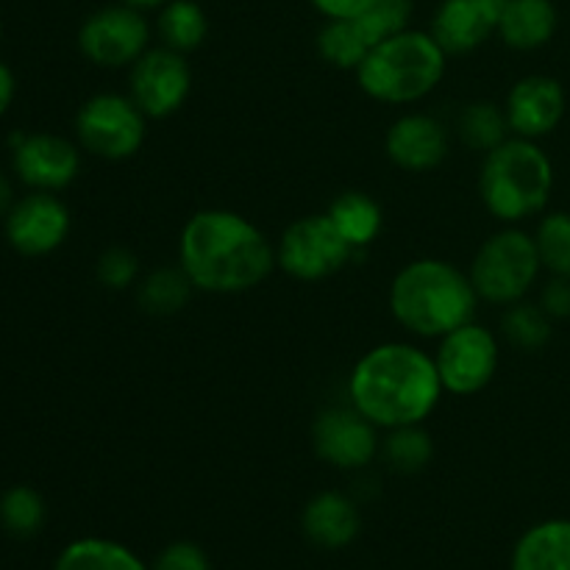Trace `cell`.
I'll use <instances>...</instances> for the list:
<instances>
[{
	"label": "cell",
	"mask_w": 570,
	"mask_h": 570,
	"mask_svg": "<svg viewBox=\"0 0 570 570\" xmlns=\"http://www.w3.org/2000/svg\"><path fill=\"white\" fill-rule=\"evenodd\" d=\"M14 95H17V78L11 72V67L6 61H0V117L11 109L14 104Z\"/></svg>",
	"instance_id": "cell-36"
},
{
	"label": "cell",
	"mask_w": 570,
	"mask_h": 570,
	"mask_svg": "<svg viewBox=\"0 0 570 570\" xmlns=\"http://www.w3.org/2000/svg\"><path fill=\"white\" fill-rule=\"evenodd\" d=\"M534 245L546 273L570 278V212H546L534 228Z\"/></svg>",
	"instance_id": "cell-30"
},
{
	"label": "cell",
	"mask_w": 570,
	"mask_h": 570,
	"mask_svg": "<svg viewBox=\"0 0 570 570\" xmlns=\"http://www.w3.org/2000/svg\"><path fill=\"white\" fill-rule=\"evenodd\" d=\"M456 131H460L462 142L473 150L499 148L504 139L512 137L510 122H507L504 106L493 104V100H473L462 109L460 120H456Z\"/></svg>",
	"instance_id": "cell-26"
},
{
	"label": "cell",
	"mask_w": 570,
	"mask_h": 570,
	"mask_svg": "<svg viewBox=\"0 0 570 570\" xmlns=\"http://www.w3.org/2000/svg\"><path fill=\"white\" fill-rule=\"evenodd\" d=\"M499 337L476 321L440 337L432 356L445 393L476 395L488 390L499 373Z\"/></svg>",
	"instance_id": "cell-9"
},
{
	"label": "cell",
	"mask_w": 570,
	"mask_h": 570,
	"mask_svg": "<svg viewBox=\"0 0 570 570\" xmlns=\"http://www.w3.org/2000/svg\"><path fill=\"white\" fill-rule=\"evenodd\" d=\"M50 570H150V566L117 540L78 538L59 551Z\"/></svg>",
	"instance_id": "cell-22"
},
{
	"label": "cell",
	"mask_w": 570,
	"mask_h": 570,
	"mask_svg": "<svg viewBox=\"0 0 570 570\" xmlns=\"http://www.w3.org/2000/svg\"><path fill=\"white\" fill-rule=\"evenodd\" d=\"M501 334L507 343L518 351H543L551 343L554 334V321L543 312L540 304H529V301H518V304L504 306L501 315Z\"/></svg>",
	"instance_id": "cell-28"
},
{
	"label": "cell",
	"mask_w": 570,
	"mask_h": 570,
	"mask_svg": "<svg viewBox=\"0 0 570 570\" xmlns=\"http://www.w3.org/2000/svg\"><path fill=\"white\" fill-rule=\"evenodd\" d=\"M382 429L373 426L351 404L328 406L312 423V445L317 460L337 471H365L382 454Z\"/></svg>",
	"instance_id": "cell-13"
},
{
	"label": "cell",
	"mask_w": 570,
	"mask_h": 570,
	"mask_svg": "<svg viewBox=\"0 0 570 570\" xmlns=\"http://www.w3.org/2000/svg\"><path fill=\"white\" fill-rule=\"evenodd\" d=\"M443 393L434 356L399 340L365 351L348 376V404L382 432L423 423Z\"/></svg>",
	"instance_id": "cell-2"
},
{
	"label": "cell",
	"mask_w": 570,
	"mask_h": 570,
	"mask_svg": "<svg viewBox=\"0 0 570 570\" xmlns=\"http://www.w3.org/2000/svg\"><path fill=\"white\" fill-rule=\"evenodd\" d=\"M195 287L187 273L178 267H156L145 278L137 282V304L139 309L154 317H170L181 312L193 298Z\"/></svg>",
	"instance_id": "cell-24"
},
{
	"label": "cell",
	"mask_w": 570,
	"mask_h": 570,
	"mask_svg": "<svg viewBox=\"0 0 570 570\" xmlns=\"http://www.w3.org/2000/svg\"><path fill=\"white\" fill-rule=\"evenodd\" d=\"M390 165L404 173H429L449 156V128L426 111H406L384 134Z\"/></svg>",
	"instance_id": "cell-17"
},
{
	"label": "cell",
	"mask_w": 570,
	"mask_h": 570,
	"mask_svg": "<svg viewBox=\"0 0 570 570\" xmlns=\"http://www.w3.org/2000/svg\"><path fill=\"white\" fill-rule=\"evenodd\" d=\"M156 33H159L165 48L178 50V53H193L206 42L209 20H206V11L200 9L198 0H170L159 9Z\"/></svg>",
	"instance_id": "cell-23"
},
{
	"label": "cell",
	"mask_w": 570,
	"mask_h": 570,
	"mask_svg": "<svg viewBox=\"0 0 570 570\" xmlns=\"http://www.w3.org/2000/svg\"><path fill=\"white\" fill-rule=\"evenodd\" d=\"M9 148L11 167L28 189L61 193L81 173V145L59 134L14 131Z\"/></svg>",
	"instance_id": "cell-12"
},
{
	"label": "cell",
	"mask_w": 570,
	"mask_h": 570,
	"mask_svg": "<svg viewBox=\"0 0 570 570\" xmlns=\"http://www.w3.org/2000/svg\"><path fill=\"white\" fill-rule=\"evenodd\" d=\"M11 204H14V189H11V181L6 178V173L0 170V220L9 215Z\"/></svg>",
	"instance_id": "cell-37"
},
{
	"label": "cell",
	"mask_w": 570,
	"mask_h": 570,
	"mask_svg": "<svg viewBox=\"0 0 570 570\" xmlns=\"http://www.w3.org/2000/svg\"><path fill=\"white\" fill-rule=\"evenodd\" d=\"M150 570H212V560L193 540H173L156 554Z\"/></svg>",
	"instance_id": "cell-33"
},
{
	"label": "cell",
	"mask_w": 570,
	"mask_h": 570,
	"mask_svg": "<svg viewBox=\"0 0 570 570\" xmlns=\"http://www.w3.org/2000/svg\"><path fill=\"white\" fill-rule=\"evenodd\" d=\"M540 306L551 321H570V278L551 276L540 293Z\"/></svg>",
	"instance_id": "cell-34"
},
{
	"label": "cell",
	"mask_w": 570,
	"mask_h": 570,
	"mask_svg": "<svg viewBox=\"0 0 570 570\" xmlns=\"http://www.w3.org/2000/svg\"><path fill=\"white\" fill-rule=\"evenodd\" d=\"M387 306L404 332L421 340H440L476 321L479 295L468 271L454 262L412 259L390 282Z\"/></svg>",
	"instance_id": "cell-3"
},
{
	"label": "cell",
	"mask_w": 570,
	"mask_h": 570,
	"mask_svg": "<svg viewBox=\"0 0 570 570\" xmlns=\"http://www.w3.org/2000/svg\"><path fill=\"white\" fill-rule=\"evenodd\" d=\"M76 137L81 150L104 161H126L139 154L148 137V117L131 95L98 92L81 104L76 115Z\"/></svg>",
	"instance_id": "cell-7"
},
{
	"label": "cell",
	"mask_w": 570,
	"mask_h": 570,
	"mask_svg": "<svg viewBox=\"0 0 570 570\" xmlns=\"http://www.w3.org/2000/svg\"><path fill=\"white\" fill-rule=\"evenodd\" d=\"M128 95L148 120H167L193 95V67L187 53L165 48H148L128 70Z\"/></svg>",
	"instance_id": "cell-11"
},
{
	"label": "cell",
	"mask_w": 570,
	"mask_h": 570,
	"mask_svg": "<svg viewBox=\"0 0 570 570\" xmlns=\"http://www.w3.org/2000/svg\"><path fill=\"white\" fill-rule=\"evenodd\" d=\"M356 250L334 228L328 215L298 217L284 228L282 239L276 243V267L287 273L295 282H323L343 271Z\"/></svg>",
	"instance_id": "cell-8"
},
{
	"label": "cell",
	"mask_w": 570,
	"mask_h": 570,
	"mask_svg": "<svg viewBox=\"0 0 570 570\" xmlns=\"http://www.w3.org/2000/svg\"><path fill=\"white\" fill-rule=\"evenodd\" d=\"M117 3H122V6H131V9H137V11H159L161 6H167L170 3V0H117Z\"/></svg>",
	"instance_id": "cell-38"
},
{
	"label": "cell",
	"mask_w": 570,
	"mask_h": 570,
	"mask_svg": "<svg viewBox=\"0 0 570 570\" xmlns=\"http://www.w3.org/2000/svg\"><path fill=\"white\" fill-rule=\"evenodd\" d=\"M560 14L554 0H507L495 37L512 50H540L554 39Z\"/></svg>",
	"instance_id": "cell-19"
},
{
	"label": "cell",
	"mask_w": 570,
	"mask_h": 570,
	"mask_svg": "<svg viewBox=\"0 0 570 570\" xmlns=\"http://www.w3.org/2000/svg\"><path fill=\"white\" fill-rule=\"evenodd\" d=\"M382 454L393 471L421 473L434 456L432 434L423 429V423H417V426L390 429L387 438L382 440Z\"/></svg>",
	"instance_id": "cell-29"
},
{
	"label": "cell",
	"mask_w": 570,
	"mask_h": 570,
	"mask_svg": "<svg viewBox=\"0 0 570 570\" xmlns=\"http://www.w3.org/2000/svg\"><path fill=\"white\" fill-rule=\"evenodd\" d=\"M301 529H304V538L317 549H348L360 538V507L340 490H323L306 501L304 512H301Z\"/></svg>",
	"instance_id": "cell-18"
},
{
	"label": "cell",
	"mask_w": 570,
	"mask_h": 570,
	"mask_svg": "<svg viewBox=\"0 0 570 570\" xmlns=\"http://www.w3.org/2000/svg\"><path fill=\"white\" fill-rule=\"evenodd\" d=\"M566 109V87L554 76H543V72L518 78L504 100L512 137L534 139V142L560 128Z\"/></svg>",
	"instance_id": "cell-15"
},
{
	"label": "cell",
	"mask_w": 570,
	"mask_h": 570,
	"mask_svg": "<svg viewBox=\"0 0 570 570\" xmlns=\"http://www.w3.org/2000/svg\"><path fill=\"white\" fill-rule=\"evenodd\" d=\"M543 273L534 234L523 232L521 226H504L490 234L479 250L473 254L468 276L479 301L493 306H512L527 301Z\"/></svg>",
	"instance_id": "cell-6"
},
{
	"label": "cell",
	"mask_w": 570,
	"mask_h": 570,
	"mask_svg": "<svg viewBox=\"0 0 570 570\" xmlns=\"http://www.w3.org/2000/svg\"><path fill=\"white\" fill-rule=\"evenodd\" d=\"M371 50V39L365 37L356 17H348V20H326V26L317 33V53H321L323 61L337 67V70L356 72V67L365 61V56Z\"/></svg>",
	"instance_id": "cell-25"
},
{
	"label": "cell",
	"mask_w": 570,
	"mask_h": 570,
	"mask_svg": "<svg viewBox=\"0 0 570 570\" xmlns=\"http://www.w3.org/2000/svg\"><path fill=\"white\" fill-rule=\"evenodd\" d=\"M326 215L356 254L371 248L384 226V212L379 206V200L373 195L362 193V189H345V193H340L328 204Z\"/></svg>",
	"instance_id": "cell-21"
},
{
	"label": "cell",
	"mask_w": 570,
	"mask_h": 570,
	"mask_svg": "<svg viewBox=\"0 0 570 570\" xmlns=\"http://www.w3.org/2000/svg\"><path fill=\"white\" fill-rule=\"evenodd\" d=\"M554 193V161L534 139L510 137L488 150L479 167V198L504 226L546 215Z\"/></svg>",
	"instance_id": "cell-4"
},
{
	"label": "cell",
	"mask_w": 570,
	"mask_h": 570,
	"mask_svg": "<svg viewBox=\"0 0 570 570\" xmlns=\"http://www.w3.org/2000/svg\"><path fill=\"white\" fill-rule=\"evenodd\" d=\"M510 570H570V518H549L518 538Z\"/></svg>",
	"instance_id": "cell-20"
},
{
	"label": "cell",
	"mask_w": 570,
	"mask_h": 570,
	"mask_svg": "<svg viewBox=\"0 0 570 570\" xmlns=\"http://www.w3.org/2000/svg\"><path fill=\"white\" fill-rule=\"evenodd\" d=\"M178 265L198 293L239 295L271 278L276 245L239 212L200 209L178 234Z\"/></svg>",
	"instance_id": "cell-1"
},
{
	"label": "cell",
	"mask_w": 570,
	"mask_h": 570,
	"mask_svg": "<svg viewBox=\"0 0 570 570\" xmlns=\"http://www.w3.org/2000/svg\"><path fill=\"white\" fill-rule=\"evenodd\" d=\"M150 48V22L131 6H104L78 28V50L104 70L131 67Z\"/></svg>",
	"instance_id": "cell-10"
},
{
	"label": "cell",
	"mask_w": 570,
	"mask_h": 570,
	"mask_svg": "<svg viewBox=\"0 0 570 570\" xmlns=\"http://www.w3.org/2000/svg\"><path fill=\"white\" fill-rule=\"evenodd\" d=\"M0 42H3V20H0Z\"/></svg>",
	"instance_id": "cell-39"
},
{
	"label": "cell",
	"mask_w": 570,
	"mask_h": 570,
	"mask_svg": "<svg viewBox=\"0 0 570 570\" xmlns=\"http://www.w3.org/2000/svg\"><path fill=\"white\" fill-rule=\"evenodd\" d=\"M72 228L70 209L56 193L31 189L14 198L9 215L3 217V232L11 248L20 256H48L67 243Z\"/></svg>",
	"instance_id": "cell-14"
},
{
	"label": "cell",
	"mask_w": 570,
	"mask_h": 570,
	"mask_svg": "<svg viewBox=\"0 0 570 570\" xmlns=\"http://www.w3.org/2000/svg\"><path fill=\"white\" fill-rule=\"evenodd\" d=\"M412 11H415V3L412 0H373L356 22L362 26L365 37L371 39V45L376 48L384 39L395 37V33L406 31L412 22Z\"/></svg>",
	"instance_id": "cell-31"
},
{
	"label": "cell",
	"mask_w": 570,
	"mask_h": 570,
	"mask_svg": "<svg viewBox=\"0 0 570 570\" xmlns=\"http://www.w3.org/2000/svg\"><path fill=\"white\" fill-rule=\"evenodd\" d=\"M449 53L429 31L406 28L379 42L356 67V83L371 100L410 106L429 98L443 83Z\"/></svg>",
	"instance_id": "cell-5"
},
{
	"label": "cell",
	"mask_w": 570,
	"mask_h": 570,
	"mask_svg": "<svg viewBox=\"0 0 570 570\" xmlns=\"http://www.w3.org/2000/svg\"><path fill=\"white\" fill-rule=\"evenodd\" d=\"M507 0H443L434 9L429 33L449 56H465L499 33Z\"/></svg>",
	"instance_id": "cell-16"
},
{
	"label": "cell",
	"mask_w": 570,
	"mask_h": 570,
	"mask_svg": "<svg viewBox=\"0 0 570 570\" xmlns=\"http://www.w3.org/2000/svg\"><path fill=\"white\" fill-rule=\"evenodd\" d=\"M95 276L104 284L106 289H122L134 287L139 282V259L137 254H131L128 248H106L98 256V265H95Z\"/></svg>",
	"instance_id": "cell-32"
},
{
	"label": "cell",
	"mask_w": 570,
	"mask_h": 570,
	"mask_svg": "<svg viewBox=\"0 0 570 570\" xmlns=\"http://www.w3.org/2000/svg\"><path fill=\"white\" fill-rule=\"evenodd\" d=\"M371 3L373 0H312V6H315L326 20H348V17H360Z\"/></svg>",
	"instance_id": "cell-35"
},
{
	"label": "cell",
	"mask_w": 570,
	"mask_h": 570,
	"mask_svg": "<svg viewBox=\"0 0 570 570\" xmlns=\"http://www.w3.org/2000/svg\"><path fill=\"white\" fill-rule=\"evenodd\" d=\"M48 521V504L31 484H14L0 495V527L17 540L37 538Z\"/></svg>",
	"instance_id": "cell-27"
}]
</instances>
